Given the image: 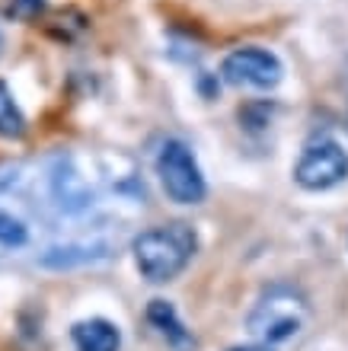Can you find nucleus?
<instances>
[{
  "label": "nucleus",
  "instance_id": "1",
  "mask_svg": "<svg viewBox=\"0 0 348 351\" xmlns=\"http://www.w3.org/2000/svg\"><path fill=\"white\" fill-rule=\"evenodd\" d=\"M195 252V230L189 223H166L156 230H147L135 240V262L141 275L154 285L173 281Z\"/></svg>",
  "mask_w": 348,
  "mask_h": 351
},
{
  "label": "nucleus",
  "instance_id": "2",
  "mask_svg": "<svg viewBox=\"0 0 348 351\" xmlns=\"http://www.w3.org/2000/svg\"><path fill=\"white\" fill-rule=\"evenodd\" d=\"M307 323V300L301 291L294 287H272L268 294L256 304L253 316H249V332L259 335L262 342H284L294 332H301V326Z\"/></svg>",
  "mask_w": 348,
  "mask_h": 351
},
{
  "label": "nucleus",
  "instance_id": "3",
  "mask_svg": "<svg viewBox=\"0 0 348 351\" xmlns=\"http://www.w3.org/2000/svg\"><path fill=\"white\" fill-rule=\"evenodd\" d=\"M156 176L163 182V192L179 204H198L205 198V179L195 163L192 150L179 141H166L156 157Z\"/></svg>",
  "mask_w": 348,
  "mask_h": 351
},
{
  "label": "nucleus",
  "instance_id": "4",
  "mask_svg": "<svg viewBox=\"0 0 348 351\" xmlns=\"http://www.w3.org/2000/svg\"><path fill=\"white\" fill-rule=\"evenodd\" d=\"M345 176H348V157L336 141H313L310 147L303 150L297 169H294V179H297L303 189H310V192L332 189V185H339Z\"/></svg>",
  "mask_w": 348,
  "mask_h": 351
},
{
  "label": "nucleus",
  "instance_id": "5",
  "mask_svg": "<svg viewBox=\"0 0 348 351\" xmlns=\"http://www.w3.org/2000/svg\"><path fill=\"white\" fill-rule=\"evenodd\" d=\"M224 80L233 86H256V90H268L281 80V64L278 58L266 48H237L224 58L220 67Z\"/></svg>",
  "mask_w": 348,
  "mask_h": 351
},
{
  "label": "nucleus",
  "instance_id": "6",
  "mask_svg": "<svg viewBox=\"0 0 348 351\" xmlns=\"http://www.w3.org/2000/svg\"><path fill=\"white\" fill-rule=\"evenodd\" d=\"M73 345L77 351H119L121 335L119 329L106 319H86V323L73 326Z\"/></svg>",
  "mask_w": 348,
  "mask_h": 351
},
{
  "label": "nucleus",
  "instance_id": "7",
  "mask_svg": "<svg viewBox=\"0 0 348 351\" xmlns=\"http://www.w3.org/2000/svg\"><path fill=\"white\" fill-rule=\"evenodd\" d=\"M147 319H150V323H154L173 345H179V348H189V345H192L189 332H185L183 323L176 319L173 306L166 304V300H154V304H150V310H147Z\"/></svg>",
  "mask_w": 348,
  "mask_h": 351
},
{
  "label": "nucleus",
  "instance_id": "8",
  "mask_svg": "<svg viewBox=\"0 0 348 351\" xmlns=\"http://www.w3.org/2000/svg\"><path fill=\"white\" fill-rule=\"evenodd\" d=\"M23 131H26V119H23L19 106L13 102L10 86L0 80V138H19Z\"/></svg>",
  "mask_w": 348,
  "mask_h": 351
},
{
  "label": "nucleus",
  "instance_id": "9",
  "mask_svg": "<svg viewBox=\"0 0 348 351\" xmlns=\"http://www.w3.org/2000/svg\"><path fill=\"white\" fill-rule=\"evenodd\" d=\"M23 240H26V230H23V223L13 221V217H7V214H0V243L13 246V243H23Z\"/></svg>",
  "mask_w": 348,
  "mask_h": 351
},
{
  "label": "nucleus",
  "instance_id": "10",
  "mask_svg": "<svg viewBox=\"0 0 348 351\" xmlns=\"http://www.w3.org/2000/svg\"><path fill=\"white\" fill-rule=\"evenodd\" d=\"M233 351H272V348H262V345H256V348H233Z\"/></svg>",
  "mask_w": 348,
  "mask_h": 351
}]
</instances>
